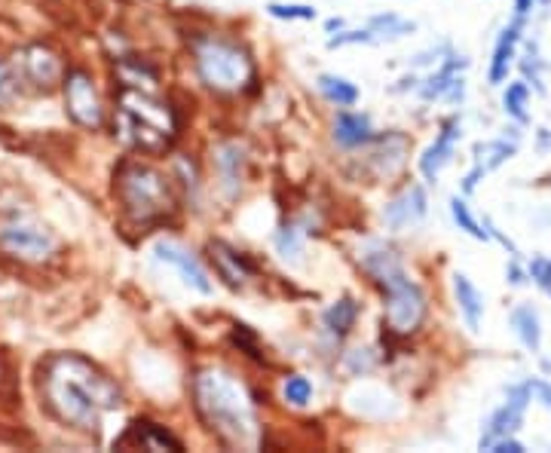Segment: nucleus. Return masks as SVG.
<instances>
[{
    "mask_svg": "<svg viewBox=\"0 0 551 453\" xmlns=\"http://www.w3.org/2000/svg\"><path fill=\"white\" fill-rule=\"evenodd\" d=\"M114 132L123 144L141 150V154H163L178 132V123L172 108L157 95V89L120 83Z\"/></svg>",
    "mask_w": 551,
    "mask_h": 453,
    "instance_id": "4",
    "label": "nucleus"
},
{
    "mask_svg": "<svg viewBox=\"0 0 551 453\" xmlns=\"http://www.w3.org/2000/svg\"><path fill=\"white\" fill-rule=\"evenodd\" d=\"M454 294H457V307H460L466 325L472 331H478L481 316H484V297H481V291L472 285V279L466 273H454Z\"/></svg>",
    "mask_w": 551,
    "mask_h": 453,
    "instance_id": "20",
    "label": "nucleus"
},
{
    "mask_svg": "<svg viewBox=\"0 0 551 453\" xmlns=\"http://www.w3.org/2000/svg\"><path fill=\"white\" fill-rule=\"evenodd\" d=\"M530 405V383H521V386H512L509 389V401L499 411H493V417L487 420L484 426V435H481V450H490V444L496 438H506V435H515L518 426L524 423V411Z\"/></svg>",
    "mask_w": 551,
    "mask_h": 453,
    "instance_id": "10",
    "label": "nucleus"
},
{
    "mask_svg": "<svg viewBox=\"0 0 551 453\" xmlns=\"http://www.w3.org/2000/svg\"><path fill=\"white\" fill-rule=\"evenodd\" d=\"M457 141H460V117H450V120L441 126V132H438L435 144L426 150L423 160H420V172H423L429 181H435V178L441 175V169L450 163V157H454Z\"/></svg>",
    "mask_w": 551,
    "mask_h": 453,
    "instance_id": "14",
    "label": "nucleus"
},
{
    "mask_svg": "<svg viewBox=\"0 0 551 453\" xmlns=\"http://www.w3.org/2000/svg\"><path fill=\"white\" fill-rule=\"evenodd\" d=\"M334 141L340 147H362L368 141H374V129H371V120L365 114H337L334 120Z\"/></svg>",
    "mask_w": 551,
    "mask_h": 453,
    "instance_id": "19",
    "label": "nucleus"
},
{
    "mask_svg": "<svg viewBox=\"0 0 551 453\" xmlns=\"http://www.w3.org/2000/svg\"><path fill=\"white\" fill-rule=\"evenodd\" d=\"M521 28H524V16H518L503 34H499V40H496L493 62H490V71H487V80L493 86L506 83V77H509V68L515 62V49H518V40H521Z\"/></svg>",
    "mask_w": 551,
    "mask_h": 453,
    "instance_id": "16",
    "label": "nucleus"
},
{
    "mask_svg": "<svg viewBox=\"0 0 551 453\" xmlns=\"http://www.w3.org/2000/svg\"><path fill=\"white\" fill-rule=\"evenodd\" d=\"M530 395H539V401L551 411V389L542 380H530Z\"/></svg>",
    "mask_w": 551,
    "mask_h": 453,
    "instance_id": "32",
    "label": "nucleus"
},
{
    "mask_svg": "<svg viewBox=\"0 0 551 453\" xmlns=\"http://www.w3.org/2000/svg\"><path fill=\"white\" fill-rule=\"evenodd\" d=\"M209 258L218 270V276L230 285V288H242L248 279L255 276V264L248 261L242 251H236L233 245L221 242V239H212L209 242Z\"/></svg>",
    "mask_w": 551,
    "mask_h": 453,
    "instance_id": "13",
    "label": "nucleus"
},
{
    "mask_svg": "<svg viewBox=\"0 0 551 453\" xmlns=\"http://www.w3.org/2000/svg\"><path fill=\"white\" fill-rule=\"evenodd\" d=\"M542 4H548V0H542Z\"/></svg>",
    "mask_w": 551,
    "mask_h": 453,
    "instance_id": "35",
    "label": "nucleus"
},
{
    "mask_svg": "<svg viewBox=\"0 0 551 453\" xmlns=\"http://www.w3.org/2000/svg\"><path fill=\"white\" fill-rule=\"evenodd\" d=\"M114 193L123 215L138 227L160 224L175 215L172 178L150 163H141V160L120 163L114 175Z\"/></svg>",
    "mask_w": 551,
    "mask_h": 453,
    "instance_id": "5",
    "label": "nucleus"
},
{
    "mask_svg": "<svg viewBox=\"0 0 551 453\" xmlns=\"http://www.w3.org/2000/svg\"><path fill=\"white\" fill-rule=\"evenodd\" d=\"M276 248L282 251V258H297L300 255V239L291 227H282L276 236Z\"/></svg>",
    "mask_w": 551,
    "mask_h": 453,
    "instance_id": "30",
    "label": "nucleus"
},
{
    "mask_svg": "<svg viewBox=\"0 0 551 453\" xmlns=\"http://www.w3.org/2000/svg\"><path fill=\"white\" fill-rule=\"evenodd\" d=\"M533 4H536V0H515V13L518 16H527L533 10Z\"/></svg>",
    "mask_w": 551,
    "mask_h": 453,
    "instance_id": "34",
    "label": "nucleus"
},
{
    "mask_svg": "<svg viewBox=\"0 0 551 453\" xmlns=\"http://www.w3.org/2000/svg\"><path fill=\"white\" fill-rule=\"evenodd\" d=\"M512 154H515V144H509V141H484V144H475V169L466 175L463 193H472L484 175H490L493 169H499Z\"/></svg>",
    "mask_w": 551,
    "mask_h": 453,
    "instance_id": "15",
    "label": "nucleus"
},
{
    "mask_svg": "<svg viewBox=\"0 0 551 453\" xmlns=\"http://www.w3.org/2000/svg\"><path fill=\"white\" fill-rule=\"evenodd\" d=\"M193 62H196V74L209 89L215 92H242L255 83V62L248 56V49L218 37V34H206L193 40Z\"/></svg>",
    "mask_w": 551,
    "mask_h": 453,
    "instance_id": "6",
    "label": "nucleus"
},
{
    "mask_svg": "<svg viewBox=\"0 0 551 453\" xmlns=\"http://www.w3.org/2000/svg\"><path fill=\"white\" fill-rule=\"evenodd\" d=\"M450 215H454V221H457V227L460 230H466L472 239H490V233L487 230H481V224L472 218V212H469V206H466V199H460V196H454L450 199Z\"/></svg>",
    "mask_w": 551,
    "mask_h": 453,
    "instance_id": "27",
    "label": "nucleus"
},
{
    "mask_svg": "<svg viewBox=\"0 0 551 453\" xmlns=\"http://www.w3.org/2000/svg\"><path fill=\"white\" fill-rule=\"evenodd\" d=\"M530 276H533L542 288H551V261L536 258V261L530 264Z\"/></svg>",
    "mask_w": 551,
    "mask_h": 453,
    "instance_id": "31",
    "label": "nucleus"
},
{
    "mask_svg": "<svg viewBox=\"0 0 551 453\" xmlns=\"http://www.w3.org/2000/svg\"><path fill=\"white\" fill-rule=\"evenodd\" d=\"M414 22H408V19H398V16H374L368 25H365V31H368V37H371V43H383V40H398V37H405V34H414Z\"/></svg>",
    "mask_w": 551,
    "mask_h": 453,
    "instance_id": "23",
    "label": "nucleus"
},
{
    "mask_svg": "<svg viewBox=\"0 0 551 453\" xmlns=\"http://www.w3.org/2000/svg\"><path fill=\"white\" fill-rule=\"evenodd\" d=\"M527 98H530L527 83H512V86L506 89V95H503V108H506V114H509L512 120H518V123H527V120H530V117H527Z\"/></svg>",
    "mask_w": 551,
    "mask_h": 453,
    "instance_id": "25",
    "label": "nucleus"
},
{
    "mask_svg": "<svg viewBox=\"0 0 551 453\" xmlns=\"http://www.w3.org/2000/svg\"><path fill=\"white\" fill-rule=\"evenodd\" d=\"M270 10V16H276V19H288V22H310V19H316V10L313 7H307V4H270L267 7Z\"/></svg>",
    "mask_w": 551,
    "mask_h": 453,
    "instance_id": "29",
    "label": "nucleus"
},
{
    "mask_svg": "<svg viewBox=\"0 0 551 453\" xmlns=\"http://www.w3.org/2000/svg\"><path fill=\"white\" fill-rule=\"evenodd\" d=\"M282 395H285L288 405L304 408V405H310V398H313V383L307 377H300V374H291L282 383Z\"/></svg>",
    "mask_w": 551,
    "mask_h": 453,
    "instance_id": "26",
    "label": "nucleus"
},
{
    "mask_svg": "<svg viewBox=\"0 0 551 453\" xmlns=\"http://www.w3.org/2000/svg\"><path fill=\"white\" fill-rule=\"evenodd\" d=\"M19 95H22V86L16 71L0 62V108H13L19 102Z\"/></svg>",
    "mask_w": 551,
    "mask_h": 453,
    "instance_id": "28",
    "label": "nucleus"
},
{
    "mask_svg": "<svg viewBox=\"0 0 551 453\" xmlns=\"http://www.w3.org/2000/svg\"><path fill=\"white\" fill-rule=\"evenodd\" d=\"M356 316H359V307H356V300L353 297H340L337 304H331L322 316L325 328L334 334V337H346L349 331H353L356 325Z\"/></svg>",
    "mask_w": 551,
    "mask_h": 453,
    "instance_id": "21",
    "label": "nucleus"
},
{
    "mask_svg": "<svg viewBox=\"0 0 551 453\" xmlns=\"http://www.w3.org/2000/svg\"><path fill=\"white\" fill-rule=\"evenodd\" d=\"M319 92L337 108H349V105L359 102V89L349 83L346 77H337V74H322L319 77Z\"/></svg>",
    "mask_w": 551,
    "mask_h": 453,
    "instance_id": "24",
    "label": "nucleus"
},
{
    "mask_svg": "<svg viewBox=\"0 0 551 453\" xmlns=\"http://www.w3.org/2000/svg\"><path fill=\"white\" fill-rule=\"evenodd\" d=\"M154 255H157V261L172 264V267L184 276V282H187L190 288H196L199 294H212L209 273L203 270V264H199L184 245H178V242H172V239H160V242L154 245Z\"/></svg>",
    "mask_w": 551,
    "mask_h": 453,
    "instance_id": "12",
    "label": "nucleus"
},
{
    "mask_svg": "<svg viewBox=\"0 0 551 453\" xmlns=\"http://www.w3.org/2000/svg\"><path fill=\"white\" fill-rule=\"evenodd\" d=\"M429 212V199L426 190L420 184H408L402 193H398L392 203L383 209V221L389 230H408L414 224H420Z\"/></svg>",
    "mask_w": 551,
    "mask_h": 453,
    "instance_id": "11",
    "label": "nucleus"
},
{
    "mask_svg": "<svg viewBox=\"0 0 551 453\" xmlns=\"http://www.w3.org/2000/svg\"><path fill=\"white\" fill-rule=\"evenodd\" d=\"M193 401L199 420L209 432L233 450H258L261 423L245 386L224 368H206L193 380Z\"/></svg>",
    "mask_w": 551,
    "mask_h": 453,
    "instance_id": "2",
    "label": "nucleus"
},
{
    "mask_svg": "<svg viewBox=\"0 0 551 453\" xmlns=\"http://www.w3.org/2000/svg\"><path fill=\"white\" fill-rule=\"evenodd\" d=\"M512 325H515V334L521 337V343H524L530 352H539V346H542V325H539V313H536L530 304L515 307Z\"/></svg>",
    "mask_w": 551,
    "mask_h": 453,
    "instance_id": "22",
    "label": "nucleus"
},
{
    "mask_svg": "<svg viewBox=\"0 0 551 453\" xmlns=\"http://www.w3.org/2000/svg\"><path fill=\"white\" fill-rule=\"evenodd\" d=\"M56 233L49 230L34 212L7 206L0 209V248L10 258L25 264H43L56 255Z\"/></svg>",
    "mask_w": 551,
    "mask_h": 453,
    "instance_id": "7",
    "label": "nucleus"
},
{
    "mask_svg": "<svg viewBox=\"0 0 551 453\" xmlns=\"http://www.w3.org/2000/svg\"><path fill=\"white\" fill-rule=\"evenodd\" d=\"M242 166H245V150L239 141H221L215 147V169L227 193H236L242 184Z\"/></svg>",
    "mask_w": 551,
    "mask_h": 453,
    "instance_id": "17",
    "label": "nucleus"
},
{
    "mask_svg": "<svg viewBox=\"0 0 551 453\" xmlns=\"http://www.w3.org/2000/svg\"><path fill=\"white\" fill-rule=\"evenodd\" d=\"M62 86H65L68 117L83 129H102L105 105H102V98H98V89H95L92 77L86 71H65Z\"/></svg>",
    "mask_w": 551,
    "mask_h": 453,
    "instance_id": "9",
    "label": "nucleus"
},
{
    "mask_svg": "<svg viewBox=\"0 0 551 453\" xmlns=\"http://www.w3.org/2000/svg\"><path fill=\"white\" fill-rule=\"evenodd\" d=\"M359 264L386 294V328L395 337H408L420 331L429 313V304L423 288L408 276L398 251L380 239H371L359 248Z\"/></svg>",
    "mask_w": 551,
    "mask_h": 453,
    "instance_id": "3",
    "label": "nucleus"
},
{
    "mask_svg": "<svg viewBox=\"0 0 551 453\" xmlns=\"http://www.w3.org/2000/svg\"><path fill=\"white\" fill-rule=\"evenodd\" d=\"M40 392L56 420L89 435L102 432L105 414L123 405L120 386L74 352H59L40 365Z\"/></svg>",
    "mask_w": 551,
    "mask_h": 453,
    "instance_id": "1",
    "label": "nucleus"
},
{
    "mask_svg": "<svg viewBox=\"0 0 551 453\" xmlns=\"http://www.w3.org/2000/svg\"><path fill=\"white\" fill-rule=\"evenodd\" d=\"M123 444H138L144 450H181V441L175 435H169L163 426L150 423V420H138L129 426V432L120 438V447Z\"/></svg>",
    "mask_w": 551,
    "mask_h": 453,
    "instance_id": "18",
    "label": "nucleus"
},
{
    "mask_svg": "<svg viewBox=\"0 0 551 453\" xmlns=\"http://www.w3.org/2000/svg\"><path fill=\"white\" fill-rule=\"evenodd\" d=\"M16 77L19 83H28L37 92H49L62 83L65 65L56 49H49L43 43H31L16 53Z\"/></svg>",
    "mask_w": 551,
    "mask_h": 453,
    "instance_id": "8",
    "label": "nucleus"
},
{
    "mask_svg": "<svg viewBox=\"0 0 551 453\" xmlns=\"http://www.w3.org/2000/svg\"><path fill=\"white\" fill-rule=\"evenodd\" d=\"M506 276H509V282H512V285H524V282H527V279H524V273H521V267H515V264L506 270Z\"/></svg>",
    "mask_w": 551,
    "mask_h": 453,
    "instance_id": "33",
    "label": "nucleus"
}]
</instances>
